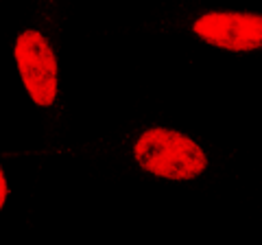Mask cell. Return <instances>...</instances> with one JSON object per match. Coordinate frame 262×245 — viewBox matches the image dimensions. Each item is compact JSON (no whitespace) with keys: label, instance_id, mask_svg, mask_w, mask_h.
I'll use <instances>...</instances> for the list:
<instances>
[{"label":"cell","instance_id":"6da1fadb","mask_svg":"<svg viewBox=\"0 0 262 245\" xmlns=\"http://www.w3.org/2000/svg\"><path fill=\"white\" fill-rule=\"evenodd\" d=\"M134 156L144 171L166 179H194L208 167L206 151L173 129H146L138 138Z\"/></svg>","mask_w":262,"mask_h":245},{"label":"cell","instance_id":"7a4b0ae2","mask_svg":"<svg viewBox=\"0 0 262 245\" xmlns=\"http://www.w3.org/2000/svg\"><path fill=\"white\" fill-rule=\"evenodd\" d=\"M15 62L24 88L42 108L53 105L57 96V62L48 39L39 31H24L15 42Z\"/></svg>","mask_w":262,"mask_h":245},{"label":"cell","instance_id":"3957f363","mask_svg":"<svg viewBox=\"0 0 262 245\" xmlns=\"http://www.w3.org/2000/svg\"><path fill=\"white\" fill-rule=\"evenodd\" d=\"M192 31L208 44L225 51H256L262 48V15L212 11L192 24Z\"/></svg>","mask_w":262,"mask_h":245},{"label":"cell","instance_id":"277c9868","mask_svg":"<svg viewBox=\"0 0 262 245\" xmlns=\"http://www.w3.org/2000/svg\"><path fill=\"white\" fill-rule=\"evenodd\" d=\"M7 199V182H5V175H3V169H0V210H3V203Z\"/></svg>","mask_w":262,"mask_h":245}]
</instances>
